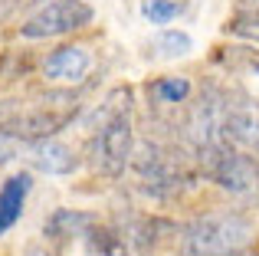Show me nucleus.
<instances>
[{
  "instance_id": "nucleus-11",
  "label": "nucleus",
  "mask_w": 259,
  "mask_h": 256,
  "mask_svg": "<svg viewBox=\"0 0 259 256\" xmlns=\"http://www.w3.org/2000/svg\"><path fill=\"white\" fill-rule=\"evenodd\" d=\"M190 79L187 76H161V79H154L151 86H148V96L154 99V105H181V102H187L190 99Z\"/></svg>"
},
{
  "instance_id": "nucleus-9",
  "label": "nucleus",
  "mask_w": 259,
  "mask_h": 256,
  "mask_svg": "<svg viewBox=\"0 0 259 256\" xmlns=\"http://www.w3.org/2000/svg\"><path fill=\"white\" fill-rule=\"evenodd\" d=\"M30 191H33V174H26V171L4 181V187H0V237L7 230H13L17 220L23 217V204Z\"/></svg>"
},
{
  "instance_id": "nucleus-10",
  "label": "nucleus",
  "mask_w": 259,
  "mask_h": 256,
  "mask_svg": "<svg viewBox=\"0 0 259 256\" xmlns=\"http://www.w3.org/2000/svg\"><path fill=\"white\" fill-rule=\"evenodd\" d=\"M82 240H85L92 256H135L132 243L125 240V233L115 230V227H105V224H95Z\"/></svg>"
},
{
  "instance_id": "nucleus-3",
  "label": "nucleus",
  "mask_w": 259,
  "mask_h": 256,
  "mask_svg": "<svg viewBox=\"0 0 259 256\" xmlns=\"http://www.w3.org/2000/svg\"><path fill=\"white\" fill-rule=\"evenodd\" d=\"M132 167L138 174V187L151 197H177L197 181V161L194 151H177V148H164L158 141H145L135 148Z\"/></svg>"
},
{
  "instance_id": "nucleus-14",
  "label": "nucleus",
  "mask_w": 259,
  "mask_h": 256,
  "mask_svg": "<svg viewBox=\"0 0 259 256\" xmlns=\"http://www.w3.org/2000/svg\"><path fill=\"white\" fill-rule=\"evenodd\" d=\"M154 50H158L161 59H181V56H187V53L194 50V39H190V33H184V30H164L158 36V43H154Z\"/></svg>"
},
{
  "instance_id": "nucleus-13",
  "label": "nucleus",
  "mask_w": 259,
  "mask_h": 256,
  "mask_svg": "<svg viewBox=\"0 0 259 256\" xmlns=\"http://www.w3.org/2000/svg\"><path fill=\"white\" fill-rule=\"evenodd\" d=\"M213 59L223 63L230 72H253V76H259V50H253V46H223Z\"/></svg>"
},
{
  "instance_id": "nucleus-16",
  "label": "nucleus",
  "mask_w": 259,
  "mask_h": 256,
  "mask_svg": "<svg viewBox=\"0 0 259 256\" xmlns=\"http://www.w3.org/2000/svg\"><path fill=\"white\" fill-rule=\"evenodd\" d=\"M26 148H30V145H26L23 138H17V135H13L10 128L0 125V164H7V161L20 158V154H23Z\"/></svg>"
},
{
  "instance_id": "nucleus-12",
  "label": "nucleus",
  "mask_w": 259,
  "mask_h": 256,
  "mask_svg": "<svg viewBox=\"0 0 259 256\" xmlns=\"http://www.w3.org/2000/svg\"><path fill=\"white\" fill-rule=\"evenodd\" d=\"M223 33L240 36V39H249V43H259V0H253V4L240 0L236 13L227 20V26H223Z\"/></svg>"
},
{
  "instance_id": "nucleus-5",
  "label": "nucleus",
  "mask_w": 259,
  "mask_h": 256,
  "mask_svg": "<svg viewBox=\"0 0 259 256\" xmlns=\"http://www.w3.org/2000/svg\"><path fill=\"white\" fill-rule=\"evenodd\" d=\"M95 10L85 0H53V4L39 7L26 23L20 26V36L26 39H50V36H66L72 30H82L92 23Z\"/></svg>"
},
{
  "instance_id": "nucleus-2",
  "label": "nucleus",
  "mask_w": 259,
  "mask_h": 256,
  "mask_svg": "<svg viewBox=\"0 0 259 256\" xmlns=\"http://www.w3.org/2000/svg\"><path fill=\"white\" fill-rule=\"evenodd\" d=\"M253 240V224L240 214H200L177 230V256H240Z\"/></svg>"
},
{
  "instance_id": "nucleus-15",
  "label": "nucleus",
  "mask_w": 259,
  "mask_h": 256,
  "mask_svg": "<svg viewBox=\"0 0 259 256\" xmlns=\"http://www.w3.org/2000/svg\"><path fill=\"white\" fill-rule=\"evenodd\" d=\"M177 13H181L177 0H141V17H145L148 23H154V26L171 23Z\"/></svg>"
},
{
  "instance_id": "nucleus-7",
  "label": "nucleus",
  "mask_w": 259,
  "mask_h": 256,
  "mask_svg": "<svg viewBox=\"0 0 259 256\" xmlns=\"http://www.w3.org/2000/svg\"><path fill=\"white\" fill-rule=\"evenodd\" d=\"M89 66H92V56L85 46H56L43 59V76L53 82H79L89 72Z\"/></svg>"
},
{
  "instance_id": "nucleus-1",
  "label": "nucleus",
  "mask_w": 259,
  "mask_h": 256,
  "mask_svg": "<svg viewBox=\"0 0 259 256\" xmlns=\"http://www.w3.org/2000/svg\"><path fill=\"white\" fill-rule=\"evenodd\" d=\"M132 99L128 86H115L95 112V135L89 141V164L105 178H121L135 154V125H132Z\"/></svg>"
},
{
  "instance_id": "nucleus-4",
  "label": "nucleus",
  "mask_w": 259,
  "mask_h": 256,
  "mask_svg": "<svg viewBox=\"0 0 259 256\" xmlns=\"http://www.w3.org/2000/svg\"><path fill=\"white\" fill-rule=\"evenodd\" d=\"M197 161V174L210 178L217 187L230 194H253L259 187V158L249 151L230 145H213V148H200L194 151Z\"/></svg>"
},
{
  "instance_id": "nucleus-6",
  "label": "nucleus",
  "mask_w": 259,
  "mask_h": 256,
  "mask_svg": "<svg viewBox=\"0 0 259 256\" xmlns=\"http://www.w3.org/2000/svg\"><path fill=\"white\" fill-rule=\"evenodd\" d=\"M26 158H30V164L36 167V171L53 174V178H66V174H72L79 167V154L72 151L69 145L56 141V138L33 141V145L26 148Z\"/></svg>"
},
{
  "instance_id": "nucleus-8",
  "label": "nucleus",
  "mask_w": 259,
  "mask_h": 256,
  "mask_svg": "<svg viewBox=\"0 0 259 256\" xmlns=\"http://www.w3.org/2000/svg\"><path fill=\"white\" fill-rule=\"evenodd\" d=\"M95 224H99V214L76 210V207H56V210L46 217L43 233H46V240H53V243H66V240L85 237Z\"/></svg>"
}]
</instances>
